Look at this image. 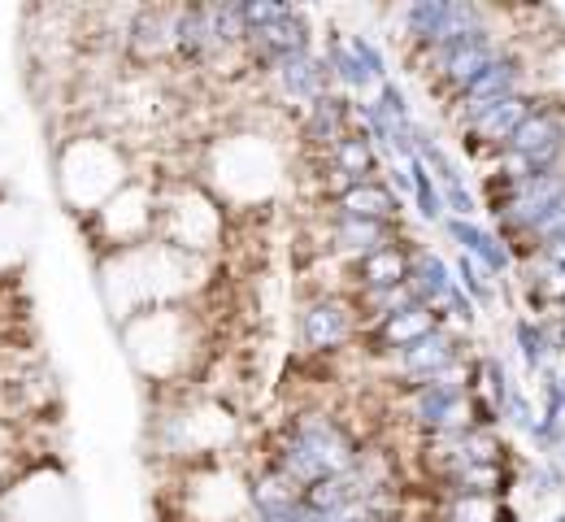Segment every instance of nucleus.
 <instances>
[{"label": "nucleus", "mask_w": 565, "mask_h": 522, "mask_svg": "<svg viewBox=\"0 0 565 522\" xmlns=\"http://www.w3.org/2000/svg\"><path fill=\"white\" fill-rule=\"evenodd\" d=\"M353 340H361V318H356L353 297L318 292L300 309V344L309 353H340Z\"/></svg>", "instance_id": "1"}, {"label": "nucleus", "mask_w": 565, "mask_h": 522, "mask_svg": "<svg viewBox=\"0 0 565 522\" xmlns=\"http://www.w3.org/2000/svg\"><path fill=\"white\" fill-rule=\"evenodd\" d=\"M557 522H565V514H562V519H557Z\"/></svg>", "instance_id": "2"}]
</instances>
